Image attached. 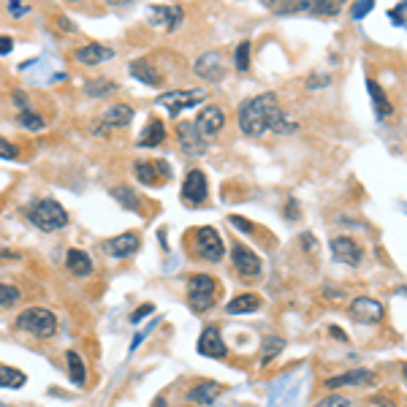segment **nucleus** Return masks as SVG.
<instances>
[{
  "mask_svg": "<svg viewBox=\"0 0 407 407\" xmlns=\"http://www.w3.org/2000/svg\"><path fill=\"white\" fill-rule=\"evenodd\" d=\"M236 120H239V131L253 136V138L267 136L269 131L285 136V134H293L299 128L293 120L285 117V112L280 109V101H277L274 92H264V95H256V98L245 101L239 106Z\"/></svg>",
  "mask_w": 407,
  "mask_h": 407,
  "instance_id": "1",
  "label": "nucleus"
},
{
  "mask_svg": "<svg viewBox=\"0 0 407 407\" xmlns=\"http://www.w3.org/2000/svg\"><path fill=\"white\" fill-rule=\"evenodd\" d=\"M16 329L19 332H27L30 337L36 339H49L58 332V318L52 310H44V307H27L16 315Z\"/></svg>",
  "mask_w": 407,
  "mask_h": 407,
  "instance_id": "2",
  "label": "nucleus"
},
{
  "mask_svg": "<svg viewBox=\"0 0 407 407\" xmlns=\"http://www.w3.org/2000/svg\"><path fill=\"white\" fill-rule=\"evenodd\" d=\"M27 214H30V223L41 231H60L68 225V212L55 199H38Z\"/></svg>",
  "mask_w": 407,
  "mask_h": 407,
  "instance_id": "3",
  "label": "nucleus"
},
{
  "mask_svg": "<svg viewBox=\"0 0 407 407\" xmlns=\"http://www.w3.org/2000/svg\"><path fill=\"white\" fill-rule=\"evenodd\" d=\"M214 293H217V280L212 274H193L188 280V304L196 312H206L214 304Z\"/></svg>",
  "mask_w": 407,
  "mask_h": 407,
  "instance_id": "4",
  "label": "nucleus"
},
{
  "mask_svg": "<svg viewBox=\"0 0 407 407\" xmlns=\"http://www.w3.org/2000/svg\"><path fill=\"white\" fill-rule=\"evenodd\" d=\"M204 98H206V90H169V92L158 95V106L169 109L171 114H180L185 109L199 106Z\"/></svg>",
  "mask_w": 407,
  "mask_h": 407,
  "instance_id": "5",
  "label": "nucleus"
},
{
  "mask_svg": "<svg viewBox=\"0 0 407 407\" xmlns=\"http://www.w3.org/2000/svg\"><path fill=\"white\" fill-rule=\"evenodd\" d=\"M193 71H196L201 79H206V82H220V79H225V71H228L225 55L217 52V49L204 52L201 58L193 63Z\"/></svg>",
  "mask_w": 407,
  "mask_h": 407,
  "instance_id": "6",
  "label": "nucleus"
},
{
  "mask_svg": "<svg viewBox=\"0 0 407 407\" xmlns=\"http://www.w3.org/2000/svg\"><path fill=\"white\" fill-rule=\"evenodd\" d=\"M196 250H199V256L206 258V261H220L223 253H225L223 236L212 225H204V228L196 231Z\"/></svg>",
  "mask_w": 407,
  "mask_h": 407,
  "instance_id": "7",
  "label": "nucleus"
},
{
  "mask_svg": "<svg viewBox=\"0 0 407 407\" xmlns=\"http://www.w3.org/2000/svg\"><path fill=\"white\" fill-rule=\"evenodd\" d=\"M193 128H196L199 136H204V138H214V136L225 128V114H223V109H220V106H204L201 112H199V117H196V123H193Z\"/></svg>",
  "mask_w": 407,
  "mask_h": 407,
  "instance_id": "8",
  "label": "nucleus"
},
{
  "mask_svg": "<svg viewBox=\"0 0 407 407\" xmlns=\"http://www.w3.org/2000/svg\"><path fill=\"white\" fill-rule=\"evenodd\" d=\"M350 318L356 321V323H375V321H380L383 318V304L378 301V299H372V296H358V299H353V304H350Z\"/></svg>",
  "mask_w": 407,
  "mask_h": 407,
  "instance_id": "9",
  "label": "nucleus"
},
{
  "mask_svg": "<svg viewBox=\"0 0 407 407\" xmlns=\"http://www.w3.org/2000/svg\"><path fill=\"white\" fill-rule=\"evenodd\" d=\"M231 264H234V269L239 271L242 277H258L261 274V258L247 247V245H234V250H231Z\"/></svg>",
  "mask_w": 407,
  "mask_h": 407,
  "instance_id": "10",
  "label": "nucleus"
},
{
  "mask_svg": "<svg viewBox=\"0 0 407 407\" xmlns=\"http://www.w3.org/2000/svg\"><path fill=\"white\" fill-rule=\"evenodd\" d=\"M206 190H209L206 188V174L201 169H190L185 182H182V201L188 206H199L206 199Z\"/></svg>",
  "mask_w": 407,
  "mask_h": 407,
  "instance_id": "11",
  "label": "nucleus"
},
{
  "mask_svg": "<svg viewBox=\"0 0 407 407\" xmlns=\"http://www.w3.org/2000/svg\"><path fill=\"white\" fill-rule=\"evenodd\" d=\"M177 141H180V149L188 158H201L206 152V138L199 136V131L193 128V123H180L177 125Z\"/></svg>",
  "mask_w": 407,
  "mask_h": 407,
  "instance_id": "12",
  "label": "nucleus"
},
{
  "mask_svg": "<svg viewBox=\"0 0 407 407\" xmlns=\"http://www.w3.org/2000/svg\"><path fill=\"white\" fill-rule=\"evenodd\" d=\"M134 171L136 180L141 185H147V188H155V185H160V182H166L171 177V169L166 163H152V160H138Z\"/></svg>",
  "mask_w": 407,
  "mask_h": 407,
  "instance_id": "13",
  "label": "nucleus"
},
{
  "mask_svg": "<svg viewBox=\"0 0 407 407\" xmlns=\"http://www.w3.org/2000/svg\"><path fill=\"white\" fill-rule=\"evenodd\" d=\"M332 253H334V258H337L339 264H347V267H358L361 258H364L361 245H358L356 239H350V236H337V239H332Z\"/></svg>",
  "mask_w": 407,
  "mask_h": 407,
  "instance_id": "14",
  "label": "nucleus"
},
{
  "mask_svg": "<svg viewBox=\"0 0 407 407\" xmlns=\"http://www.w3.org/2000/svg\"><path fill=\"white\" fill-rule=\"evenodd\" d=\"M147 14H149L152 25H163L169 33H174L182 25V16H185L182 5H149Z\"/></svg>",
  "mask_w": 407,
  "mask_h": 407,
  "instance_id": "15",
  "label": "nucleus"
},
{
  "mask_svg": "<svg viewBox=\"0 0 407 407\" xmlns=\"http://www.w3.org/2000/svg\"><path fill=\"white\" fill-rule=\"evenodd\" d=\"M131 120H134V109L128 103H114V106H109L103 112L101 125H98V134L114 131V128H125V125H131Z\"/></svg>",
  "mask_w": 407,
  "mask_h": 407,
  "instance_id": "16",
  "label": "nucleus"
},
{
  "mask_svg": "<svg viewBox=\"0 0 407 407\" xmlns=\"http://www.w3.org/2000/svg\"><path fill=\"white\" fill-rule=\"evenodd\" d=\"M199 353L201 356H209V358H225L228 347L223 342V332L217 326H206L199 337Z\"/></svg>",
  "mask_w": 407,
  "mask_h": 407,
  "instance_id": "17",
  "label": "nucleus"
},
{
  "mask_svg": "<svg viewBox=\"0 0 407 407\" xmlns=\"http://www.w3.org/2000/svg\"><path fill=\"white\" fill-rule=\"evenodd\" d=\"M112 58H114V49L103 47V44H84L76 49V60L82 66H98V63H106Z\"/></svg>",
  "mask_w": 407,
  "mask_h": 407,
  "instance_id": "18",
  "label": "nucleus"
},
{
  "mask_svg": "<svg viewBox=\"0 0 407 407\" xmlns=\"http://www.w3.org/2000/svg\"><path fill=\"white\" fill-rule=\"evenodd\" d=\"M106 250H109L114 258H128V256H134L136 250H138V234H136V231H125V234L109 239V242H106Z\"/></svg>",
  "mask_w": 407,
  "mask_h": 407,
  "instance_id": "19",
  "label": "nucleus"
},
{
  "mask_svg": "<svg viewBox=\"0 0 407 407\" xmlns=\"http://www.w3.org/2000/svg\"><path fill=\"white\" fill-rule=\"evenodd\" d=\"M375 383V372L369 369H353V372H345L337 378H329L326 380V388H342V386H372Z\"/></svg>",
  "mask_w": 407,
  "mask_h": 407,
  "instance_id": "20",
  "label": "nucleus"
},
{
  "mask_svg": "<svg viewBox=\"0 0 407 407\" xmlns=\"http://www.w3.org/2000/svg\"><path fill=\"white\" fill-rule=\"evenodd\" d=\"M220 394H223V386H220V383L204 380V383L193 386V388L188 391V402H193V405H212V402H217Z\"/></svg>",
  "mask_w": 407,
  "mask_h": 407,
  "instance_id": "21",
  "label": "nucleus"
},
{
  "mask_svg": "<svg viewBox=\"0 0 407 407\" xmlns=\"http://www.w3.org/2000/svg\"><path fill=\"white\" fill-rule=\"evenodd\" d=\"M256 310H261V296L258 293H239L236 299H231L225 304L228 315H245V312H256Z\"/></svg>",
  "mask_w": 407,
  "mask_h": 407,
  "instance_id": "22",
  "label": "nucleus"
},
{
  "mask_svg": "<svg viewBox=\"0 0 407 407\" xmlns=\"http://www.w3.org/2000/svg\"><path fill=\"white\" fill-rule=\"evenodd\" d=\"M163 141H166V125H163V120L155 117L144 125V131L138 136V147H158Z\"/></svg>",
  "mask_w": 407,
  "mask_h": 407,
  "instance_id": "23",
  "label": "nucleus"
},
{
  "mask_svg": "<svg viewBox=\"0 0 407 407\" xmlns=\"http://www.w3.org/2000/svg\"><path fill=\"white\" fill-rule=\"evenodd\" d=\"M66 267L71 274L76 277H90L92 274V261L84 250H68L66 253Z\"/></svg>",
  "mask_w": 407,
  "mask_h": 407,
  "instance_id": "24",
  "label": "nucleus"
},
{
  "mask_svg": "<svg viewBox=\"0 0 407 407\" xmlns=\"http://www.w3.org/2000/svg\"><path fill=\"white\" fill-rule=\"evenodd\" d=\"M128 71H131V76L134 79H138V82H144V84H149V87H158L163 79H160V73H158V68H152L147 60H134L131 66H128Z\"/></svg>",
  "mask_w": 407,
  "mask_h": 407,
  "instance_id": "25",
  "label": "nucleus"
},
{
  "mask_svg": "<svg viewBox=\"0 0 407 407\" xmlns=\"http://www.w3.org/2000/svg\"><path fill=\"white\" fill-rule=\"evenodd\" d=\"M367 90H369V95H372V103H375V112H378V117H388V114L394 112V106H391V101L386 98L383 87H380L375 79H367Z\"/></svg>",
  "mask_w": 407,
  "mask_h": 407,
  "instance_id": "26",
  "label": "nucleus"
},
{
  "mask_svg": "<svg viewBox=\"0 0 407 407\" xmlns=\"http://www.w3.org/2000/svg\"><path fill=\"white\" fill-rule=\"evenodd\" d=\"M66 361H68V378H71L76 386H84V383H87V369H84L82 356H79L76 350H68Z\"/></svg>",
  "mask_w": 407,
  "mask_h": 407,
  "instance_id": "27",
  "label": "nucleus"
},
{
  "mask_svg": "<svg viewBox=\"0 0 407 407\" xmlns=\"http://www.w3.org/2000/svg\"><path fill=\"white\" fill-rule=\"evenodd\" d=\"M339 11H342V3H339V0H312L307 14H315V16H334Z\"/></svg>",
  "mask_w": 407,
  "mask_h": 407,
  "instance_id": "28",
  "label": "nucleus"
},
{
  "mask_svg": "<svg viewBox=\"0 0 407 407\" xmlns=\"http://www.w3.org/2000/svg\"><path fill=\"white\" fill-rule=\"evenodd\" d=\"M112 90H117V82H112V79H92V82H87V87H84V92L92 95V98H103V95H109Z\"/></svg>",
  "mask_w": 407,
  "mask_h": 407,
  "instance_id": "29",
  "label": "nucleus"
},
{
  "mask_svg": "<svg viewBox=\"0 0 407 407\" xmlns=\"http://www.w3.org/2000/svg\"><path fill=\"white\" fill-rule=\"evenodd\" d=\"M16 123L22 125V128H27V131H44V117L41 114H36L33 109H22L19 114H16Z\"/></svg>",
  "mask_w": 407,
  "mask_h": 407,
  "instance_id": "30",
  "label": "nucleus"
},
{
  "mask_svg": "<svg viewBox=\"0 0 407 407\" xmlns=\"http://www.w3.org/2000/svg\"><path fill=\"white\" fill-rule=\"evenodd\" d=\"M22 388L25 386V372L14 369V367H3L0 369V388Z\"/></svg>",
  "mask_w": 407,
  "mask_h": 407,
  "instance_id": "31",
  "label": "nucleus"
},
{
  "mask_svg": "<svg viewBox=\"0 0 407 407\" xmlns=\"http://www.w3.org/2000/svg\"><path fill=\"white\" fill-rule=\"evenodd\" d=\"M112 199H117L120 206H125V209H138L141 201H138V196H136L131 188H125V185H120V188H112Z\"/></svg>",
  "mask_w": 407,
  "mask_h": 407,
  "instance_id": "32",
  "label": "nucleus"
},
{
  "mask_svg": "<svg viewBox=\"0 0 407 407\" xmlns=\"http://www.w3.org/2000/svg\"><path fill=\"white\" fill-rule=\"evenodd\" d=\"M282 347H285V339L269 337L267 342H264V358H261V361H264V364H269L274 356H280V350H282Z\"/></svg>",
  "mask_w": 407,
  "mask_h": 407,
  "instance_id": "33",
  "label": "nucleus"
},
{
  "mask_svg": "<svg viewBox=\"0 0 407 407\" xmlns=\"http://www.w3.org/2000/svg\"><path fill=\"white\" fill-rule=\"evenodd\" d=\"M19 301V291L8 282H0V307H14Z\"/></svg>",
  "mask_w": 407,
  "mask_h": 407,
  "instance_id": "34",
  "label": "nucleus"
},
{
  "mask_svg": "<svg viewBox=\"0 0 407 407\" xmlns=\"http://www.w3.org/2000/svg\"><path fill=\"white\" fill-rule=\"evenodd\" d=\"M250 68V41L236 44V71H247Z\"/></svg>",
  "mask_w": 407,
  "mask_h": 407,
  "instance_id": "35",
  "label": "nucleus"
},
{
  "mask_svg": "<svg viewBox=\"0 0 407 407\" xmlns=\"http://www.w3.org/2000/svg\"><path fill=\"white\" fill-rule=\"evenodd\" d=\"M16 158H19V149L11 141L0 138V160H16Z\"/></svg>",
  "mask_w": 407,
  "mask_h": 407,
  "instance_id": "36",
  "label": "nucleus"
},
{
  "mask_svg": "<svg viewBox=\"0 0 407 407\" xmlns=\"http://www.w3.org/2000/svg\"><path fill=\"white\" fill-rule=\"evenodd\" d=\"M315 407H353L350 405V399L347 397H339V394H332V397H326V399H321Z\"/></svg>",
  "mask_w": 407,
  "mask_h": 407,
  "instance_id": "37",
  "label": "nucleus"
},
{
  "mask_svg": "<svg viewBox=\"0 0 407 407\" xmlns=\"http://www.w3.org/2000/svg\"><path fill=\"white\" fill-rule=\"evenodd\" d=\"M372 8H375V3H372V0H361V3H356V5L350 8V14H353V19H364Z\"/></svg>",
  "mask_w": 407,
  "mask_h": 407,
  "instance_id": "38",
  "label": "nucleus"
},
{
  "mask_svg": "<svg viewBox=\"0 0 407 407\" xmlns=\"http://www.w3.org/2000/svg\"><path fill=\"white\" fill-rule=\"evenodd\" d=\"M27 11H30L27 3H19V0H11V3H8V14H11V16H25Z\"/></svg>",
  "mask_w": 407,
  "mask_h": 407,
  "instance_id": "39",
  "label": "nucleus"
},
{
  "mask_svg": "<svg viewBox=\"0 0 407 407\" xmlns=\"http://www.w3.org/2000/svg\"><path fill=\"white\" fill-rule=\"evenodd\" d=\"M228 220H231V225H236L239 231H245V234H253V223H250V220H245V217H239V214H231Z\"/></svg>",
  "mask_w": 407,
  "mask_h": 407,
  "instance_id": "40",
  "label": "nucleus"
},
{
  "mask_svg": "<svg viewBox=\"0 0 407 407\" xmlns=\"http://www.w3.org/2000/svg\"><path fill=\"white\" fill-rule=\"evenodd\" d=\"M405 3H399V5H397V8H391V11H388V16H391V19H394V22H397V25H399V27H402V25H405Z\"/></svg>",
  "mask_w": 407,
  "mask_h": 407,
  "instance_id": "41",
  "label": "nucleus"
},
{
  "mask_svg": "<svg viewBox=\"0 0 407 407\" xmlns=\"http://www.w3.org/2000/svg\"><path fill=\"white\" fill-rule=\"evenodd\" d=\"M152 310H155L152 304H141V310H136L134 315H131V321H134V323H138L141 318H147V315H152Z\"/></svg>",
  "mask_w": 407,
  "mask_h": 407,
  "instance_id": "42",
  "label": "nucleus"
},
{
  "mask_svg": "<svg viewBox=\"0 0 407 407\" xmlns=\"http://www.w3.org/2000/svg\"><path fill=\"white\" fill-rule=\"evenodd\" d=\"M14 49V38L11 36H0V55H8Z\"/></svg>",
  "mask_w": 407,
  "mask_h": 407,
  "instance_id": "43",
  "label": "nucleus"
},
{
  "mask_svg": "<svg viewBox=\"0 0 407 407\" xmlns=\"http://www.w3.org/2000/svg\"><path fill=\"white\" fill-rule=\"evenodd\" d=\"M58 22H60V27H63L66 33H73V30H76V25H73V22H68L66 16H58Z\"/></svg>",
  "mask_w": 407,
  "mask_h": 407,
  "instance_id": "44",
  "label": "nucleus"
},
{
  "mask_svg": "<svg viewBox=\"0 0 407 407\" xmlns=\"http://www.w3.org/2000/svg\"><path fill=\"white\" fill-rule=\"evenodd\" d=\"M332 334H334V337H337V339H342V342H345V339H347V337H345V334H342V332H339L337 326H332Z\"/></svg>",
  "mask_w": 407,
  "mask_h": 407,
  "instance_id": "45",
  "label": "nucleus"
},
{
  "mask_svg": "<svg viewBox=\"0 0 407 407\" xmlns=\"http://www.w3.org/2000/svg\"><path fill=\"white\" fill-rule=\"evenodd\" d=\"M0 407H11V405H5V402H0Z\"/></svg>",
  "mask_w": 407,
  "mask_h": 407,
  "instance_id": "46",
  "label": "nucleus"
}]
</instances>
